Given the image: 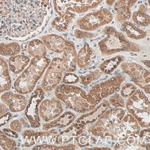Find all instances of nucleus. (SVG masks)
I'll return each instance as SVG.
<instances>
[{"label": "nucleus", "instance_id": "a878e982", "mask_svg": "<svg viewBox=\"0 0 150 150\" xmlns=\"http://www.w3.org/2000/svg\"><path fill=\"white\" fill-rule=\"evenodd\" d=\"M27 52L30 57L47 56V52L44 42L41 40L34 39L30 40L27 45Z\"/></svg>", "mask_w": 150, "mask_h": 150}, {"label": "nucleus", "instance_id": "b1692460", "mask_svg": "<svg viewBox=\"0 0 150 150\" xmlns=\"http://www.w3.org/2000/svg\"><path fill=\"white\" fill-rule=\"evenodd\" d=\"M12 86L9 69L7 62L0 56V94L8 91Z\"/></svg>", "mask_w": 150, "mask_h": 150}, {"label": "nucleus", "instance_id": "4468645a", "mask_svg": "<svg viewBox=\"0 0 150 150\" xmlns=\"http://www.w3.org/2000/svg\"><path fill=\"white\" fill-rule=\"evenodd\" d=\"M1 100L7 106L9 110L13 113L24 111L28 103L27 99L23 94L14 93L8 91L2 93Z\"/></svg>", "mask_w": 150, "mask_h": 150}, {"label": "nucleus", "instance_id": "72a5a7b5", "mask_svg": "<svg viewBox=\"0 0 150 150\" xmlns=\"http://www.w3.org/2000/svg\"><path fill=\"white\" fill-rule=\"evenodd\" d=\"M0 147L3 149H18L17 143L14 140L11 139L0 130Z\"/></svg>", "mask_w": 150, "mask_h": 150}, {"label": "nucleus", "instance_id": "de8ad7c7", "mask_svg": "<svg viewBox=\"0 0 150 150\" xmlns=\"http://www.w3.org/2000/svg\"><path fill=\"white\" fill-rule=\"evenodd\" d=\"M1 149V147H0V149Z\"/></svg>", "mask_w": 150, "mask_h": 150}, {"label": "nucleus", "instance_id": "2eb2a0df", "mask_svg": "<svg viewBox=\"0 0 150 150\" xmlns=\"http://www.w3.org/2000/svg\"><path fill=\"white\" fill-rule=\"evenodd\" d=\"M110 107L111 105L109 104V101H104L98 104L92 111L83 113L82 116L77 119L75 123H76L79 126L85 127V126L88 125L93 124Z\"/></svg>", "mask_w": 150, "mask_h": 150}, {"label": "nucleus", "instance_id": "a18cd8bd", "mask_svg": "<svg viewBox=\"0 0 150 150\" xmlns=\"http://www.w3.org/2000/svg\"><path fill=\"white\" fill-rule=\"evenodd\" d=\"M106 4L109 6H111L113 5V4L116 1V0H105Z\"/></svg>", "mask_w": 150, "mask_h": 150}, {"label": "nucleus", "instance_id": "09e8293b", "mask_svg": "<svg viewBox=\"0 0 150 150\" xmlns=\"http://www.w3.org/2000/svg\"><path fill=\"white\" fill-rule=\"evenodd\" d=\"M147 1H149V0H147Z\"/></svg>", "mask_w": 150, "mask_h": 150}, {"label": "nucleus", "instance_id": "39448f33", "mask_svg": "<svg viewBox=\"0 0 150 150\" xmlns=\"http://www.w3.org/2000/svg\"><path fill=\"white\" fill-rule=\"evenodd\" d=\"M102 33L105 37L98 42V47L103 55L109 56L120 52L138 53L141 51L139 45L129 41L122 33L113 26H106Z\"/></svg>", "mask_w": 150, "mask_h": 150}, {"label": "nucleus", "instance_id": "f257e3e1", "mask_svg": "<svg viewBox=\"0 0 150 150\" xmlns=\"http://www.w3.org/2000/svg\"><path fill=\"white\" fill-rule=\"evenodd\" d=\"M51 0H0V38L25 41L43 31L52 15Z\"/></svg>", "mask_w": 150, "mask_h": 150}, {"label": "nucleus", "instance_id": "c9c22d12", "mask_svg": "<svg viewBox=\"0 0 150 150\" xmlns=\"http://www.w3.org/2000/svg\"><path fill=\"white\" fill-rule=\"evenodd\" d=\"M35 132L32 129H26L23 132L22 136L24 147H30L35 145Z\"/></svg>", "mask_w": 150, "mask_h": 150}, {"label": "nucleus", "instance_id": "79ce46f5", "mask_svg": "<svg viewBox=\"0 0 150 150\" xmlns=\"http://www.w3.org/2000/svg\"><path fill=\"white\" fill-rule=\"evenodd\" d=\"M2 132H4V134H5L6 136H8L9 138H18L19 135L17 134V132L11 129H6V128H4L2 129Z\"/></svg>", "mask_w": 150, "mask_h": 150}, {"label": "nucleus", "instance_id": "9d476101", "mask_svg": "<svg viewBox=\"0 0 150 150\" xmlns=\"http://www.w3.org/2000/svg\"><path fill=\"white\" fill-rule=\"evenodd\" d=\"M122 72L128 75L136 85L149 94V71L143 66L136 62H122L120 64Z\"/></svg>", "mask_w": 150, "mask_h": 150}, {"label": "nucleus", "instance_id": "20e7f679", "mask_svg": "<svg viewBox=\"0 0 150 150\" xmlns=\"http://www.w3.org/2000/svg\"><path fill=\"white\" fill-rule=\"evenodd\" d=\"M51 59L47 56L35 57L30 59L28 67L22 72L14 82L17 93L26 95L33 91L36 84L47 69Z\"/></svg>", "mask_w": 150, "mask_h": 150}, {"label": "nucleus", "instance_id": "e433bc0d", "mask_svg": "<svg viewBox=\"0 0 150 150\" xmlns=\"http://www.w3.org/2000/svg\"><path fill=\"white\" fill-rule=\"evenodd\" d=\"M136 85L131 83H126L120 89V96L123 98H129L136 91Z\"/></svg>", "mask_w": 150, "mask_h": 150}, {"label": "nucleus", "instance_id": "cd10ccee", "mask_svg": "<svg viewBox=\"0 0 150 150\" xmlns=\"http://www.w3.org/2000/svg\"><path fill=\"white\" fill-rule=\"evenodd\" d=\"M125 57L122 55H116V56L111 57L107 60L104 61L100 65L99 69L103 74H111L113 71L117 69L122 62L125 61Z\"/></svg>", "mask_w": 150, "mask_h": 150}, {"label": "nucleus", "instance_id": "393cba45", "mask_svg": "<svg viewBox=\"0 0 150 150\" xmlns=\"http://www.w3.org/2000/svg\"><path fill=\"white\" fill-rule=\"evenodd\" d=\"M122 29L123 31L125 33L126 35L129 39L134 40H140L144 39L147 36V33L141 28L134 25L133 23L128 21L122 23Z\"/></svg>", "mask_w": 150, "mask_h": 150}, {"label": "nucleus", "instance_id": "f8f14e48", "mask_svg": "<svg viewBox=\"0 0 150 150\" xmlns=\"http://www.w3.org/2000/svg\"><path fill=\"white\" fill-rule=\"evenodd\" d=\"M45 95V91L42 87L38 86L32 93L25 109V115L32 128H38L40 127L39 106L44 100Z\"/></svg>", "mask_w": 150, "mask_h": 150}, {"label": "nucleus", "instance_id": "6e6552de", "mask_svg": "<svg viewBox=\"0 0 150 150\" xmlns=\"http://www.w3.org/2000/svg\"><path fill=\"white\" fill-rule=\"evenodd\" d=\"M125 78L122 75H116L109 80L95 84L89 89V95L98 105L103 99L118 91Z\"/></svg>", "mask_w": 150, "mask_h": 150}, {"label": "nucleus", "instance_id": "49530a36", "mask_svg": "<svg viewBox=\"0 0 150 150\" xmlns=\"http://www.w3.org/2000/svg\"><path fill=\"white\" fill-rule=\"evenodd\" d=\"M86 149H110V148H109V147H93L86 148Z\"/></svg>", "mask_w": 150, "mask_h": 150}, {"label": "nucleus", "instance_id": "dca6fc26", "mask_svg": "<svg viewBox=\"0 0 150 150\" xmlns=\"http://www.w3.org/2000/svg\"><path fill=\"white\" fill-rule=\"evenodd\" d=\"M62 53V60L64 68V71H76L77 69V52L74 42L68 41Z\"/></svg>", "mask_w": 150, "mask_h": 150}, {"label": "nucleus", "instance_id": "1a4fd4ad", "mask_svg": "<svg viewBox=\"0 0 150 150\" xmlns=\"http://www.w3.org/2000/svg\"><path fill=\"white\" fill-rule=\"evenodd\" d=\"M103 0H53L54 10L58 15L68 11L84 13L98 6Z\"/></svg>", "mask_w": 150, "mask_h": 150}, {"label": "nucleus", "instance_id": "f3484780", "mask_svg": "<svg viewBox=\"0 0 150 150\" xmlns=\"http://www.w3.org/2000/svg\"><path fill=\"white\" fill-rule=\"evenodd\" d=\"M138 0H117L114 4L117 22L122 23L129 20L132 16L131 8Z\"/></svg>", "mask_w": 150, "mask_h": 150}, {"label": "nucleus", "instance_id": "ea45409f", "mask_svg": "<svg viewBox=\"0 0 150 150\" xmlns=\"http://www.w3.org/2000/svg\"><path fill=\"white\" fill-rule=\"evenodd\" d=\"M74 35L77 39L84 40V39H91L95 38L97 34L93 33L92 32L86 31L81 29H76L74 30Z\"/></svg>", "mask_w": 150, "mask_h": 150}, {"label": "nucleus", "instance_id": "4be33fe9", "mask_svg": "<svg viewBox=\"0 0 150 150\" xmlns=\"http://www.w3.org/2000/svg\"><path fill=\"white\" fill-rule=\"evenodd\" d=\"M30 61L29 57L25 55L17 54L9 57L8 66L13 74H20L26 69Z\"/></svg>", "mask_w": 150, "mask_h": 150}, {"label": "nucleus", "instance_id": "bb28decb", "mask_svg": "<svg viewBox=\"0 0 150 150\" xmlns=\"http://www.w3.org/2000/svg\"><path fill=\"white\" fill-rule=\"evenodd\" d=\"M58 130L56 129H51L49 130H44L43 132L35 133V140L36 144H51L55 143Z\"/></svg>", "mask_w": 150, "mask_h": 150}, {"label": "nucleus", "instance_id": "423d86ee", "mask_svg": "<svg viewBox=\"0 0 150 150\" xmlns=\"http://www.w3.org/2000/svg\"><path fill=\"white\" fill-rule=\"evenodd\" d=\"M127 99L125 107L128 112L136 119L140 127H149V100L145 93L137 89Z\"/></svg>", "mask_w": 150, "mask_h": 150}, {"label": "nucleus", "instance_id": "0eeeda50", "mask_svg": "<svg viewBox=\"0 0 150 150\" xmlns=\"http://www.w3.org/2000/svg\"><path fill=\"white\" fill-rule=\"evenodd\" d=\"M113 20V14L108 8L89 13L77 21V26L81 30L92 32L104 25L110 24Z\"/></svg>", "mask_w": 150, "mask_h": 150}, {"label": "nucleus", "instance_id": "aec40b11", "mask_svg": "<svg viewBox=\"0 0 150 150\" xmlns=\"http://www.w3.org/2000/svg\"><path fill=\"white\" fill-rule=\"evenodd\" d=\"M84 130L85 127H82L78 125L76 123H74L71 126L57 134L55 143L57 145H66L71 141L74 137L82 134Z\"/></svg>", "mask_w": 150, "mask_h": 150}, {"label": "nucleus", "instance_id": "9b49d317", "mask_svg": "<svg viewBox=\"0 0 150 150\" xmlns=\"http://www.w3.org/2000/svg\"><path fill=\"white\" fill-rule=\"evenodd\" d=\"M42 82L41 87L46 92H51L60 83L63 78L64 68L62 58L54 57L50 62Z\"/></svg>", "mask_w": 150, "mask_h": 150}, {"label": "nucleus", "instance_id": "c85d7f7f", "mask_svg": "<svg viewBox=\"0 0 150 150\" xmlns=\"http://www.w3.org/2000/svg\"><path fill=\"white\" fill-rule=\"evenodd\" d=\"M132 20L140 26H148L149 25V15L147 9L144 5H140L137 11L134 12Z\"/></svg>", "mask_w": 150, "mask_h": 150}, {"label": "nucleus", "instance_id": "f704fd0d", "mask_svg": "<svg viewBox=\"0 0 150 150\" xmlns=\"http://www.w3.org/2000/svg\"><path fill=\"white\" fill-rule=\"evenodd\" d=\"M149 128L140 131L138 138V145L146 149H149Z\"/></svg>", "mask_w": 150, "mask_h": 150}, {"label": "nucleus", "instance_id": "58836bf2", "mask_svg": "<svg viewBox=\"0 0 150 150\" xmlns=\"http://www.w3.org/2000/svg\"><path fill=\"white\" fill-rule=\"evenodd\" d=\"M80 81V77L77 76L76 74L73 72H67L64 75L62 78L63 84H76Z\"/></svg>", "mask_w": 150, "mask_h": 150}, {"label": "nucleus", "instance_id": "7ed1b4c3", "mask_svg": "<svg viewBox=\"0 0 150 150\" xmlns=\"http://www.w3.org/2000/svg\"><path fill=\"white\" fill-rule=\"evenodd\" d=\"M55 95L69 109L78 113H85L95 109L98 105L89 93L73 84H58L55 88Z\"/></svg>", "mask_w": 150, "mask_h": 150}, {"label": "nucleus", "instance_id": "a19ab883", "mask_svg": "<svg viewBox=\"0 0 150 150\" xmlns=\"http://www.w3.org/2000/svg\"><path fill=\"white\" fill-rule=\"evenodd\" d=\"M22 123L18 119L13 120L12 122L10 123V128L11 129L17 132H20L22 129Z\"/></svg>", "mask_w": 150, "mask_h": 150}, {"label": "nucleus", "instance_id": "7c9ffc66", "mask_svg": "<svg viewBox=\"0 0 150 150\" xmlns=\"http://www.w3.org/2000/svg\"><path fill=\"white\" fill-rule=\"evenodd\" d=\"M21 47L17 42L0 43V55L1 56H13L20 53Z\"/></svg>", "mask_w": 150, "mask_h": 150}, {"label": "nucleus", "instance_id": "6ab92c4d", "mask_svg": "<svg viewBox=\"0 0 150 150\" xmlns=\"http://www.w3.org/2000/svg\"><path fill=\"white\" fill-rule=\"evenodd\" d=\"M76 115L71 111H66L54 120L43 125V130H49L51 129L65 128L70 125L76 120Z\"/></svg>", "mask_w": 150, "mask_h": 150}, {"label": "nucleus", "instance_id": "c756f323", "mask_svg": "<svg viewBox=\"0 0 150 150\" xmlns=\"http://www.w3.org/2000/svg\"><path fill=\"white\" fill-rule=\"evenodd\" d=\"M84 132H85V130L80 135L74 137V140L76 142V145L78 147L84 148L89 147V146L96 145L98 142V138L89 134V132L85 133Z\"/></svg>", "mask_w": 150, "mask_h": 150}, {"label": "nucleus", "instance_id": "4c0bfd02", "mask_svg": "<svg viewBox=\"0 0 150 150\" xmlns=\"http://www.w3.org/2000/svg\"><path fill=\"white\" fill-rule=\"evenodd\" d=\"M109 104L113 107H120V108H124L125 107V103L123 98L120 96V94H115L111 96L109 100Z\"/></svg>", "mask_w": 150, "mask_h": 150}, {"label": "nucleus", "instance_id": "5701e85b", "mask_svg": "<svg viewBox=\"0 0 150 150\" xmlns=\"http://www.w3.org/2000/svg\"><path fill=\"white\" fill-rule=\"evenodd\" d=\"M76 13L68 11L61 15H58V16L53 19L51 22V26L57 31L64 32L68 29L70 24L76 19Z\"/></svg>", "mask_w": 150, "mask_h": 150}, {"label": "nucleus", "instance_id": "37998d69", "mask_svg": "<svg viewBox=\"0 0 150 150\" xmlns=\"http://www.w3.org/2000/svg\"><path fill=\"white\" fill-rule=\"evenodd\" d=\"M11 118H12V115L9 112H7L6 114L0 116V127L6 125Z\"/></svg>", "mask_w": 150, "mask_h": 150}, {"label": "nucleus", "instance_id": "2f4dec72", "mask_svg": "<svg viewBox=\"0 0 150 150\" xmlns=\"http://www.w3.org/2000/svg\"><path fill=\"white\" fill-rule=\"evenodd\" d=\"M78 147L76 145L66 144V145H52V144H38L33 146L32 149H44V150H58V149H76Z\"/></svg>", "mask_w": 150, "mask_h": 150}, {"label": "nucleus", "instance_id": "ddd939ff", "mask_svg": "<svg viewBox=\"0 0 150 150\" xmlns=\"http://www.w3.org/2000/svg\"><path fill=\"white\" fill-rule=\"evenodd\" d=\"M64 111L62 104L56 98L45 99L39 106L40 117L45 122H50L60 116Z\"/></svg>", "mask_w": 150, "mask_h": 150}, {"label": "nucleus", "instance_id": "f03ea898", "mask_svg": "<svg viewBox=\"0 0 150 150\" xmlns=\"http://www.w3.org/2000/svg\"><path fill=\"white\" fill-rule=\"evenodd\" d=\"M140 131L136 119L132 115H126L122 108L114 107L107 109L93 125L87 129V132L106 143L118 141L124 143L129 136L138 135Z\"/></svg>", "mask_w": 150, "mask_h": 150}, {"label": "nucleus", "instance_id": "412c9836", "mask_svg": "<svg viewBox=\"0 0 150 150\" xmlns=\"http://www.w3.org/2000/svg\"><path fill=\"white\" fill-rule=\"evenodd\" d=\"M93 49L86 42L77 54V65L81 69L88 68L93 62Z\"/></svg>", "mask_w": 150, "mask_h": 150}, {"label": "nucleus", "instance_id": "a211bd4d", "mask_svg": "<svg viewBox=\"0 0 150 150\" xmlns=\"http://www.w3.org/2000/svg\"><path fill=\"white\" fill-rule=\"evenodd\" d=\"M46 48L56 53H62L67 45L68 40L56 34H49L42 38Z\"/></svg>", "mask_w": 150, "mask_h": 150}, {"label": "nucleus", "instance_id": "473e14b6", "mask_svg": "<svg viewBox=\"0 0 150 150\" xmlns=\"http://www.w3.org/2000/svg\"><path fill=\"white\" fill-rule=\"evenodd\" d=\"M103 75V74L100 71V69L93 71H91L80 76V82H81L82 85L87 86L89 84H91L92 82L98 80L100 78H101Z\"/></svg>", "mask_w": 150, "mask_h": 150}, {"label": "nucleus", "instance_id": "c03bdc74", "mask_svg": "<svg viewBox=\"0 0 150 150\" xmlns=\"http://www.w3.org/2000/svg\"><path fill=\"white\" fill-rule=\"evenodd\" d=\"M8 107L5 105L4 103H0V116H3L8 112Z\"/></svg>", "mask_w": 150, "mask_h": 150}]
</instances>
